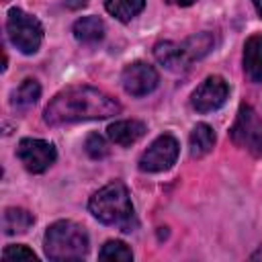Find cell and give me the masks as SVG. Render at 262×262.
I'll return each mask as SVG.
<instances>
[{"label": "cell", "instance_id": "6da1fadb", "mask_svg": "<svg viewBox=\"0 0 262 262\" xmlns=\"http://www.w3.org/2000/svg\"><path fill=\"white\" fill-rule=\"evenodd\" d=\"M121 104L106 92L92 86H72L51 98L43 111V119L49 125H66L90 119H106L119 115Z\"/></svg>", "mask_w": 262, "mask_h": 262}, {"label": "cell", "instance_id": "7a4b0ae2", "mask_svg": "<svg viewBox=\"0 0 262 262\" xmlns=\"http://www.w3.org/2000/svg\"><path fill=\"white\" fill-rule=\"evenodd\" d=\"M88 209L104 225L119 227L121 231H133L137 227V219L133 213V205H131L127 186L119 180L108 182L106 186L96 190L90 196Z\"/></svg>", "mask_w": 262, "mask_h": 262}, {"label": "cell", "instance_id": "3957f363", "mask_svg": "<svg viewBox=\"0 0 262 262\" xmlns=\"http://www.w3.org/2000/svg\"><path fill=\"white\" fill-rule=\"evenodd\" d=\"M43 246L49 260H80L88 254V233L82 225L61 219L47 227Z\"/></svg>", "mask_w": 262, "mask_h": 262}, {"label": "cell", "instance_id": "277c9868", "mask_svg": "<svg viewBox=\"0 0 262 262\" xmlns=\"http://www.w3.org/2000/svg\"><path fill=\"white\" fill-rule=\"evenodd\" d=\"M6 33L10 43L25 55H31L39 49L43 41V27L41 23L25 12L23 8H10L6 16Z\"/></svg>", "mask_w": 262, "mask_h": 262}, {"label": "cell", "instance_id": "5b68a950", "mask_svg": "<svg viewBox=\"0 0 262 262\" xmlns=\"http://www.w3.org/2000/svg\"><path fill=\"white\" fill-rule=\"evenodd\" d=\"M229 135L237 147L250 151L252 156H262V119L250 104L239 106Z\"/></svg>", "mask_w": 262, "mask_h": 262}, {"label": "cell", "instance_id": "8992f818", "mask_svg": "<svg viewBox=\"0 0 262 262\" xmlns=\"http://www.w3.org/2000/svg\"><path fill=\"white\" fill-rule=\"evenodd\" d=\"M178 158V141L164 133L151 141V145L141 154L139 158V170L141 172H164L168 170Z\"/></svg>", "mask_w": 262, "mask_h": 262}, {"label": "cell", "instance_id": "52a82bcc", "mask_svg": "<svg viewBox=\"0 0 262 262\" xmlns=\"http://www.w3.org/2000/svg\"><path fill=\"white\" fill-rule=\"evenodd\" d=\"M16 156L23 162V166L33 172V174H41L45 172L57 158L55 147L49 141L43 139H33V137H25L18 141L16 147Z\"/></svg>", "mask_w": 262, "mask_h": 262}, {"label": "cell", "instance_id": "ba28073f", "mask_svg": "<svg viewBox=\"0 0 262 262\" xmlns=\"http://www.w3.org/2000/svg\"><path fill=\"white\" fill-rule=\"evenodd\" d=\"M229 94V86L221 76H209L190 96V104L196 113H211L217 111Z\"/></svg>", "mask_w": 262, "mask_h": 262}, {"label": "cell", "instance_id": "9c48e42d", "mask_svg": "<svg viewBox=\"0 0 262 262\" xmlns=\"http://www.w3.org/2000/svg\"><path fill=\"white\" fill-rule=\"evenodd\" d=\"M121 82H123V88L127 94L145 96L158 86L160 78H158V72L154 70V66H149L145 61H133L123 70Z\"/></svg>", "mask_w": 262, "mask_h": 262}, {"label": "cell", "instance_id": "30bf717a", "mask_svg": "<svg viewBox=\"0 0 262 262\" xmlns=\"http://www.w3.org/2000/svg\"><path fill=\"white\" fill-rule=\"evenodd\" d=\"M106 135L117 145H131V143L139 141L145 135V125L141 121H135V119H131V121L129 119L127 121H115V123L108 125Z\"/></svg>", "mask_w": 262, "mask_h": 262}, {"label": "cell", "instance_id": "8fae6325", "mask_svg": "<svg viewBox=\"0 0 262 262\" xmlns=\"http://www.w3.org/2000/svg\"><path fill=\"white\" fill-rule=\"evenodd\" d=\"M244 72L250 82H262V35H252L244 45Z\"/></svg>", "mask_w": 262, "mask_h": 262}, {"label": "cell", "instance_id": "7c38bea8", "mask_svg": "<svg viewBox=\"0 0 262 262\" xmlns=\"http://www.w3.org/2000/svg\"><path fill=\"white\" fill-rule=\"evenodd\" d=\"M154 55H156V59H158L164 68H168V70H172V72H180V70L188 68V59H186V55H184V49H182V45H178V43L160 41V43L154 47Z\"/></svg>", "mask_w": 262, "mask_h": 262}, {"label": "cell", "instance_id": "4fadbf2b", "mask_svg": "<svg viewBox=\"0 0 262 262\" xmlns=\"http://www.w3.org/2000/svg\"><path fill=\"white\" fill-rule=\"evenodd\" d=\"M35 223L33 213L20 207H8L4 209L2 215V229L6 235H16V233H27L29 227Z\"/></svg>", "mask_w": 262, "mask_h": 262}, {"label": "cell", "instance_id": "5bb4252c", "mask_svg": "<svg viewBox=\"0 0 262 262\" xmlns=\"http://www.w3.org/2000/svg\"><path fill=\"white\" fill-rule=\"evenodd\" d=\"M74 37L82 43H98L104 37V23L98 16H82L74 23Z\"/></svg>", "mask_w": 262, "mask_h": 262}, {"label": "cell", "instance_id": "9a60e30c", "mask_svg": "<svg viewBox=\"0 0 262 262\" xmlns=\"http://www.w3.org/2000/svg\"><path fill=\"white\" fill-rule=\"evenodd\" d=\"M215 145V131L207 123L194 125L190 131V156L192 158H203L207 156Z\"/></svg>", "mask_w": 262, "mask_h": 262}, {"label": "cell", "instance_id": "2e32d148", "mask_svg": "<svg viewBox=\"0 0 262 262\" xmlns=\"http://www.w3.org/2000/svg\"><path fill=\"white\" fill-rule=\"evenodd\" d=\"M145 6V0H104V8L108 14L119 18L121 23L131 20L137 16Z\"/></svg>", "mask_w": 262, "mask_h": 262}, {"label": "cell", "instance_id": "e0dca14e", "mask_svg": "<svg viewBox=\"0 0 262 262\" xmlns=\"http://www.w3.org/2000/svg\"><path fill=\"white\" fill-rule=\"evenodd\" d=\"M182 45V49H184V55H186V59H188V63L190 61H194V59H201L203 55H207L211 49H213V35L211 33H196V35H192V37H188L184 43H180Z\"/></svg>", "mask_w": 262, "mask_h": 262}, {"label": "cell", "instance_id": "ac0fdd59", "mask_svg": "<svg viewBox=\"0 0 262 262\" xmlns=\"http://www.w3.org/2000/svg\"><path fill=\"white\" fill-rule=\"evenodd\" d=\"M41 96V86L37 80L33 78H27L18 84V88L12 90V106H18V108H27V106H33L37 102V98Z\"/></svg>", "mask_w": 262, "mask_h": 262}, {"label": "cell", "instance_id": "d6986e66", "mask_svg": "<svg viewBox=\"0 0 262 262\" xmlns=\"http://www.w3.org/2000/svg\"><path fill=\"white\" fill-rule=\"evenodd\" d=\"M100 260H115V262H129L133 260V252L127 248V244L119 242V239H111L102 246V250L98 252Z\"/></svg>", "mask_w": 262, "mask_h": 262}, {"label": "cell", "instance_id": "ffe728a7", "mask_svg": "<svg viewBox=\"0 0 262 262\" xmlns=\"http://www.w3.org/2000/svg\"><path fill=\"white\" fill-rule=\"evenodd\" d=\"M84 149H86V154H88L92 160H100V158H104V156L108 154L106 141H104L102 135H98V133H90V135L86 137Z\"/></svg>", "mask_w": 262, "mask_h": 262}, {"label": "cell", "instance_id": "44dd1931", "mask_svg": "<svg viewBox=\"0 0 262 262\" xmlns=\"http://www.w3.org/2000/svg\"><path fill=\"white\" fill-rule=\"evenodd\" d=\"M2 260L4 262H20V260H37V256H35V252H31L29 248H25V246H6L4 248V252H2Z\"/></svg>", "mask_w": 262, "mask_h": 262}, {"label": "cell", "instance_id": "7402d4cb", "mask_svg": "<svg viewBox=\"0 0 262 262\" xmlns=\"http://www.w3.org/2000/svg\"><path fill=\"white\" fill-rule=\"evenodd\" d=\"M86 4H88V0H66V6L72 8V10H78V8L86 6Z\"/></svg>", "mask_w": 262, "mask_h": 262}, {"label": "cell", "instance_id": "603a6c76", "mask_svg": "<svg viewBox=\"0 0 262 262\" xmlns=\"http://www.w3.org/2000/svg\"><path fill=\"white\" fill-rule=\"evenodd\" d=\"M170 4H176V6H190V4H194L196 0H168Z\"/></svg>", "mask_w": 262, "mask_h": 262}, {"label": "cell", "instance_id": "cb8c5ba5", "mask_svg": "<svg viewBox=\"0 0 262 262\" xmlns=\"http://www.w3.org/2000/svg\"><path fill=\"white\" fill-rule=\"evenodd\" d=\"M254 2V6H256V10H258V14L262 16V0H252Z\"/></svg>", "mask_w": 262, "mask_h": 262}, {"label": "cell", "instance_id": "d4e9b609", "mask_svg": "<svg viewBox=\"0 0 262 262\" xmlns=\"http://www.w3.org/2000/svg\"><path fill=\"white\" fill-rule=\"evenodd\" d=\"M250 258H252V260H262V248H260L258 252H254V254H252Z\"/></svg>", "mask_w": 262, "mask_h": 262}, {"label": "cell", "instance_id": "484cf974", "mask_svg": "<svg viewBox=\"0 0 262 262\" xmlns=\"http://www.w3.org/2000/svg\"><path fill=\"white\" fill-rule=\"evenodd\" d=\"M2 2H8V0H2Z\"/></svg>", "mask_w": 262, "mask_h": 262}]
</instances>
